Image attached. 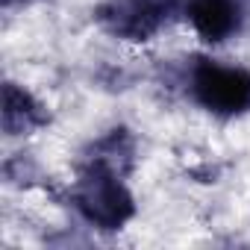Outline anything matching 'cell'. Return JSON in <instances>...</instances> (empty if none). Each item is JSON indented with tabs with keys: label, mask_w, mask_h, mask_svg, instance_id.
I'll return each instance as SVG.
<instances>
[{
	"label": "cell",
	"mask_w": 250,
	"mask_h": 250,
	"mask_svg": "<svg viewBox=\"0 0 250 250\" xmlns=\"http://www.w3.org/2000/svg\"><path fill=\"white\" fill-rule=\"evenodd\" d=\"M74 206L88 224L100 229H118L136 212L133 194L121 183L118 171L100 162H88V168L80 174L74 186Z\"/></svg>",
	"instance_id": "cell-1"
},
{
	"label": "cell",
	"mask_w": 250,
	"mask_h": 250,
	"mask_svg": "<svg viewBox=\"0 0 250 250\" xmlns=\"http://www.w3.org/2000/svg\"><path fill=\"white\" fill-rule=\"evenodd\" d=\"M191 94L194 100L224 118L250 112V68L221 65L200 59L191 68Z\"/></svg>",
	"instance_id": "cell-2"
},
{
	"label": "cell",
	"mask_w": 250,
	"mask_h": 250,
	"mask_svg": "<svg viewBox=\"0 0 250 250\" xmlns=\"http://www.w3.org/2000/svg\"><path fill=\"white\" fill-rule=\"evenodd\" d=\"M174 3L177 0H106L97 9V21L121 39L147 42L162 27Z\"/></svg>",
	"instance_id": "cell-3"
},
{
	"label": "cell",
	"mask_w": 250,
	"mask_h": 250,
	"mask_svg": "<svg viewBox=\"0 0 250 250\" xmlns=\"http://www.w3.org/2000/svg\"><path fill=\"white\" fill-rule=\"evenodd\" d=\"M188 21L194 33L209 42L221 44L232 39L241 27V9L235 0H191L188 3Z\"/></svg>",
	"instance_id": "cell-4"
},
{
	"label": "cell",
	"mask_w": 250,
	"mask_h": 250,
	"mask_svg": "<svg viewBox=\"0 0 250 250\" xmlns=\"http://www.w3.org/2000/svg\"><path fill=\"white\" fill-rule=\"evenodd\" d=\"M47 121L44 106L15 83L3 85V127L9 136H27Z\"/></svg>",
	"instance_id": "cell-5"
},
{
	"label": "cell",
	"mask_w": 250,
	"mask_h": 250,
	"mask_svg": "<svg viewBox=\"0 0 250 250\" xmlns=\"http://www.w3.org/2000/svg\"><path fill=\"white\" fill-rule=\"evenodd\" d=\"M3 3H6V6H12V3H18V0H3Z\"/></svg>",
	"instance_id": "cell-6"
}]
</instances>
